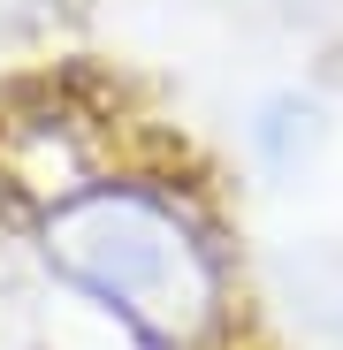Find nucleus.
Wrapping results in <instances>:
<instances>
[{"instance_id":"f257e3e1","label":"nucleus","mask_w":343,"mask_h":350,"mask_svg":"<svg viewBox=\"0 0 343 350\" xmlns=\"http://www.w3.org/2000/svg\"><path fill=\"white\" fill-rule=\"evenodd\" d=\"M46 259L153 350L199 342L221 312L214 244L183 206L145 183H77L69 198H53Z\"/></svg>"},{"instance_id":"f03ea898","label":"nucleus","mask_w":343,"mask_h":350,"mask_svg":"<svg viewBox=\"0 0 343 350\" xmlns=\"http://www.w3.org/2000/svg\"><path fill=\"white\" fill-rule=\"evenodd\" d=\"M38 8H46V0H0V31L23 23V16H38Z\"/></svg>"}]
</instances>
